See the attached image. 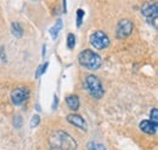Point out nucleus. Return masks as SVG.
<instances>
[{
	"label": "nucleus",
	"mask_w": 158,
	"mask_h": 150,
	"mask_svg": "<svg viewBox=\"0 0 158 150\" xmlns=\"http://www.w3.org/2000/svg\"><path fill=\"white\" fill-rule=\"evenodd\" d=\"M50 150H77V142L64 131L51 132L49 136Z\"/></svg>",
	"instance_id": "obj_1"
},
{
	"label": "nucleus",
	"mask_w": 158,
	"mask_h": 150,
	"mask_svg": "<svg viewBox=\"0 0 158 150\" xmlns=\"http://www.w3.org/2000/svg\"><path fill=\"white\" fill-rule=\"evenodd\" d=\"M78 61L80 65H83L84 68L89 69V70H96L99 69L102 64V59L100 55L96 52L91 51V50H84L79 53Z\"/></svg>",
	"instance_id": "obj_2"
},
{
	"label": "nucleus",
	"mask_w": 158,
	"mask_h": 150,
	"mask_svg": "<svg viewBox=\"0 0 158 150\" xmlns=\"http://www.w3.org/2000/svg\"><path fill=\"white\" fill-rule=\"evenodd\" d=\"M85 86H86V90L89 91V93L91 94L93 97L95 98H101L103 97V87L101 85V81L99 80L98 76L95 75H88L86 79H85Z\"/></svg>",
	"instance_id": "obj_3"
},
{
	"label": "nucleus",
	"mask_w": 158,
	"mask_h": 150,
	"mask_svg": "<svg viewBox=\"0 0 158 150\" xmlns=\"http://www.w3.org/2000/svg\"><path fill=\"white\" fill-rule=\"evenodd\" d=\"M90 44L98 49V50H103V49H107L108 45H110V38L106 33L101 32V30H96L91 34L90 37Z\"/></svg>",
	"instance_id": "obj_4"
},
{
	"label": "nucleus",
	"mask_w": 158,
	"mask_h": 150,
	"mask_svg": "<svg viewBox=\"0 0 158 150\" xmlns=\"http://www.w3.org/2000/svg\"><path fill=\"white\" fill-rule=\"evenodd\" d=\"M133 29H134V24L130 19H120L117 26V38L123 39V38L129 37L133 33Z\"/></svg>",
	"instance_id": "obj_5"
},
{
	"label": "nucleus",
	"mask_w": 158,
	"mask_h": 150,
	"mask_svg": "<svg viewBox=\"0 0 158 150\" xmlns=\"http://www.w3.org/2000/svg\"><path fill=\"white\" fill-rule=\"evenodd\" d=\"M29 97V91L26 87H16L15 90H12L11 92V101L15 105H21L23 104Z\"/></svg>",
	"instance_id": "obj_6"
},
{
	"label": "nucleus",
	"mask_w": 158,
	"mask_h": 150,
	"mask_svg": "<svg viewBox=\"0 0 158 150\" xmlns=\"http://www.w3.org/2000/svg\"><path fill=\"white\" fill-rule=\"evenodd\" d=\"M142 15L147 18L148 23H152L155 24L156 27V21H157V15H158V2H153V4H147L142 7L141 10Z\"/></svg>",
	"instance_id": "obj_7"
},
{
	"label": "nucleus",
	"mask_w": 158,
	"mask_h": 150,
	"mask_svg": "<svg viewBox=\"0 0 158 150\" xmlns=\"http://www.w3.org/2000/svg\"><path fill=\"white\" fill-rule=\"evenodd\" d=\"M67 121L69 124H72V125L79 127V128H81V130H86V122H85V120L80 115H78V114H69L67 116Z\"/></svg>",
	"instance_id": "obj_8"
},
{
	"label": "nucleus",
	"mask_w": 158,
	"mask_h": 150,
	"mask_svg": "<svg viewBox=\"0 0 158 150\" xmlns=\"http://www.w3.org/2000/svg\"><path fill=\"white\" fill-rule=\"evenodd\" d=\"M140 128L147 134H155L157 132V125H155L150 120H143L140 122Z\"/></svg>",
	"instance_id": "obj_9"
},
{
	"label": "nucleus",
	"mask_w": 158,
	"mask_h": 150,
	"mask_svg": "<svg viewBox=\"0 0 158 150\" xmlns=\"http://www.w3.org/2000/svg\"><path fill=\"white\" fill-rule=\"evenodd\" d=\"M66 102H67V105H68L69 109H72V110H78L79 109L78 96H76V94H69V96H67Z\"/></svg>",
	"instance_id": "obj_10"
},
{
	"label": "nucleus",
	"mask_w": 158,
	"mask_h": 150,
	"mask_svg": "<svg viewBox=\"0 0 158 150\" xmlns=\"http://www.w3.org/2000/svg\"><path fill=\"white\" fill-rule=\"evenodd\" d=\"M11 32L16 38H21L23 35V28H22V26L19 22H14L11 24Z\"/></svg>",
	"instance_id": "obj_11"
},
{
	"label": "nucleus",
	"mask_w": 158,
	"mask_h": 150,
	"mask_svg": "<svg viewBox=\"0 0 158 150\" xmlns=\"http://www.w3.org/2000/svg\"><path fill=\"white\" fill-rule=\"evenodd\" d=\"M61 29H62V19H57L56 23H55V26H52L51 29H50L51 37L54 38V39H56V38H57V34H59V32Z\"/></svg>",
	"instance_id": "obj_12"
},
{
	"label": "nucleus",
	"mask_w": 158,
	"mask_h": 150,
	"mask_svg": "<svg viewBox=\"0 0 158 150\" xmlns=\"http://www.w3.org/2000/svg\"><path fill=\"white\" fill-rule=\"evenodd\" d=\"M74 46H76V37H74V34L69 33L67 35V47L69 50H72V49H74Z\"/></svg>",
	"instance_id": "obj_13"
},
{
	"label": "nucleus",
	"mask_w": 158,
	"mask_h": 150,
	"mask_svg": "<svg viewBox=\"0 0 158 150\" xmlns=\"http://www.w3.org/2000/svg\"><path fill=\"white\" fill-rule=\"evenodd\" d=\"M49 67V62H45L44 64H41L38 67V69H37V72H35V77H39L40 75H43L45 72H46V68Z\"/></svg>",
	"instance_id": "obj_14"
},
{
	"label": "nucleus",
	"mask_w": 158,
	"mask_h": 150,
	"mask_svg": "<svg viewBox=\"0 0 158 150\" xmlns=\"http://www.w3.org/2000/svg\"><path fill=\"white\" fill-rule=\"evenodd\" d=\"M39 122H40V116L38 114H34V115L32 116V119H31V127H32V128L37 127V126L39 125Z\"/></svg>",
	"instance_id": "obj_15"
},
{
	"label": "nucleus",
	"mask_w": 158,
	"mask_h": 150,
	"mask_svg": "<svg viewBox=\"0 0 158 150\" xmlns=\"http://www.w3.org/2000/svg\"><path fill=\"white\" fill-rule=\"evenodd\" d=\"M157 120H158V110H157V108H153L152 110H151V122H153L155 125H157L158 122H157Z\"/></svg>",
	"instance_id": "obj_16"
},
{
	"label": "nucleus",
	"mask_w": 158,
	"mask_h": 150,
	"mask_svg": "<svg viewBox=\"0 0 158 150\" xmlns=\"http://www.w3.org/2000/svg\"><path fill=\"white\" fill-rule=\"evenodd\" d=\"M84 11L81 10V9H79L78 11H77V26L80 27L81 26V22H83V18H84Z\"/></svg>",
	"instance_id": "obj_17"
},
{
	"label": "nucleus",
	"mask_w": 158,
	"mask_h": 150,
	"mask_svg": "<svg viewBox=\"0 0 158 150\" xmlns=\"http://www.w3.org/2000/svg\"><path fill=\"white\" fill-rule=\"evenodd\" d=\"M89 149L90 150H107L106 148H105L103 144H100V143H98V144H93V143H90V144H89Z\"/></svg>",
	"instance_id": "obj_18"
},
{
	"label": "nucleus",
	"mask_w": 158,
	"mask_h": 150,
	"mask_svg": "<svg viewBox=\"0 0 158 150\" xmlns=\"http://www.w3.org/2000/svg\"><path fill=\"white\" fill-rule=\"evenodd\" d=\"M57 105H59V98H57V96L55 94V96H54V104H52V109H56V108H57Z\"/></svg>",
	"instance_id": "obj_19"
}]
</instances>
